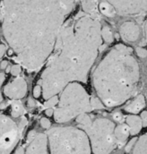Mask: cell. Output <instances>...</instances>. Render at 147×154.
<instances>
[{
  "mask_svg": "<svg viewBox=\"0 0 147 154\" xmlns=\"http://www.w3.org/2000/svg\"><path fill=\"white\" fill-rule=\"evenodd\" d=\"M75 1L5 0L0 2L3 34L28 71L39 70L50 57L58 33Z\"/></svg>",
  "mask_w": 147,
  "mask_h": 154,
  "instance_id": "cell-1",
  "label": "cell"
},
{
  "mask_svg": "<svg viewBox=\"0 0 147 154\" xmlns=\"http://www.w3.org/2000/svg\"><path fill=\"white\" fill-rule=\"evenodd\" d=\"M98 18L79 12L65 23L58 33L39 84L45 100L73 82L86 83L102 44Z\"/></svg>",
  "mask_w": 147,
  "mask_h": 154,
  "instance_id": "cell-2",
  "label": "cell"
},
{
  "mask_svg": "<svg viewBox=\"0 0 147 154\" xmlns=\"http://www.w3.org/2000/svg\"><path fill=\"white\" fill-rule=\"evenodd\" d=\"M140 66L132 48L116 44L102 58L93 74L98 98L104 106L116 107L130 99L137 91Z\"/></svg>",
  "mask_w": 147,
  "mask_h": 154,
  "instance_id": "cell-3",
  "label": "cell"
},
{
  "mask_svg": "<svg viewBox=\"0 0 147 154\" xmlns=\"http://www.w3.org/2000/svg\"><path fill=\"white\" fill-rule=\"evenodd\" d=\"M60 93L58 104L53 114L57 123H66L82 114L93 111L90 104L91 97L82 84L69 83Z\"/></svg>",
  "mask_w": 147,
  "mask_h": 154,
  "instance_id": "cell-4",
  "label": "cell"
},
{
  "mask_svg": "<svg viewBox=\"0 0 147 154\" xmlns=\"http://www.w3.org/2000/svg\"><path fill=\"white\" fill-rule=\"evenodd\" d=\"M51 154H91L85 133L77 127L61 126L49 129L46 134Z\"/></svg>",
  "mask_w": 147,
  "mask_h": 154,
  "instance_id": "cell-5",
  "label": "cell"
},
{
  "mask_svg": "<svg viewBox=\"0 0 147 154\" xmlns=\"http://www.w3.org/2000/svg\"><path fill=\"white\" fill-rule=\"evenodd\" d=\"M115 124L108 118H98L89 126L82 127L85 133L93 154H110L116 148L114 136Z\"/></svg>",
  "mask_w": 147,
  "mask_h": 154,
  "instance_id": "cell-6",
  "label": "cell"
},
{
  "mask_svg": "<svg viewBox=\"0 0 147 154\" xmlns=\"http://www.w3.org/2000/svg\"><path fill=\"white\" fill-rule=\"evenodd\" d=\"M21 134L17 124L12 118L0 115V154H11Z\"/></svg>",
  "mask_w": 147,
  "mask_h": 154,
  "instance_id": "cell-7",
  "label": "cell"
},
{
  "mask_svg": "<svg viewBox=\"0 0 147 154\" xmlns=\"http://www.w3.org/2000/svg\"><path fill=\"white\" fill-rule=\"evenodd\" d=\"M119 15H136L146 13V0H111L109 1Z\"/></svg>",
  "mask_w": 147,
  "mask_h": 154,
  "instance_id": "cell-8",
  "label": "cell"
},
{
  "mask_svg": "<svg viewBox=\"0 0 147 154\" xmlns=\"http://www.w3.org/2000/svg\"><path fill=\"white\" fill-rule=\"evenodd\" d=\"M27 83L22 78H16L4 88V94L13 100H20L26 96Z\"/></svg>",
  "mask_w": 147,
  "mask_h": 154,
  "instance_id": "cell-9",
  "label": "cell"
},
{
  "mask_svg": "<svg viewBox=\"0 0 147 154\" xmlns=\"http://www.w3.org/2000/svg\"><path fill=\"white\" fill-rule=\"evenodd\" d=\"M24 154H49L46 134H37L29 143Z\"/></svg>",
  "mask_w": 147,
  "mask_h": 154,
  "instance_id": "cell-10",
  "label": "cell"
},
{
  "mask_svg": "<svg viewBox=\"0 0 147 154\" xmlns=\"http://www.w3.org/2000/svg\"><path fill=\"white\" fill-rule=\"evenodd\" d=\"M140 27L135 22H125L120 26V35L125 42H135L140 38Z\"/></svg>",
  "mask_w": 147,
  "mask_h": 154,
  "instance_id": "cell-11",
  "label": "cell"
},
{
  "mask_svg": "<svg viewBox=\"0 0 147 154\" xmlns=\"http://www.w3.org/2000/svg\"><path fill=\"white\" fill-rule=\"evenodd\" d=\"M146 106V99L144 95L139 94L137 95L131 103H129L126 107H125V111L131 114V115H137L138 113H140L144 107Z\"/></svg>",
  "mask_w": 147,
  "mask_h": 154,
  "instance_id": "cell-12",
  "label": "cell"
},
{
  "mask_svg": "<svg viewBox=\"0 0 147 154\" xmlns=\"http://www.w3.org/2000/svg\"><path fill=\"white\" fill-rule=\"evenodd\" d=\"M129 135H130L129 128L126 124H119V125L115 126L114 136L116 139L117 145L122 146V145L126 144Z\"/></svg>",
  "mask_w": 147,
  "mask_h": 154,
  "instance_id": "cell-13",
  "label": "cell"
},
{
  "mask_svg": "<svg viewBox=\"0 0 147 154\" xmlns=\"http://www.w3.org/2000/svg\"><path fill=\"white\" fill-rule=\"evenodd\" d=\"M126 125L128 126L130 135L132 136L137 135L143 128V124L140 119V116H135V115H130L127 116Z\"/></svg>",
  "mask_w": 147,
  "mask_h": 154,
  "instance_id": "cell-14",
  "label": "cell"
},
{
  "mask_svg": "<svg viewBox=\"0 0 147 154\" xmlns=\"http://www.w3.org/2000/svg\"><path fill=\"white\" fill-rule=\"evenodd\" d=\"M98 2L97 1H83L82 8L84 14L98 18L99 10H98Z\"/></svg>",
  "mask_w": 147,
  "mask_h": 154,
  "instance_id": "cell-15",
  "label": "cell"
},
{
  "mask_svg": "<svg viewBox=\"0 0 147 154\" xmlns=\"http://www.w3.org/2000/svg\"><path fill=\"white\" fill-rule=\"evenodd\" d=\"M98 10L100 13L104 14L107 17L112 18L114 17L117 14L114 9V7L111 5V4L109 1H102L98 4Z\"/></svg>",
  "mask_w": 147,
  "mask_h": 154,
  "instance_id": "cell-16",
  "label": "cell"
},
{
  "mask_svg": "<svg viewBox=\"0 0 147 154\" xmlns=\"http://www.w3.org/2000/svg\"><path fill=\"white\" fill-rule=\"evenodd\" d=\"M132 154H146V134L140 136L132 150Z\"/></svg>",
  "mask_w": 147,
  "mask_h": 154,
  "instance_id": "cell-17",
  "label": "cell"
},
{
  "mask_svg": "<svg viewBox=\"0 0 147 154\" xmlns=\"http://www.w3.org/2000/svg\"><path fill=\"white\" fill-rule=\"evenodd\" d=\"M25 110L21 101L13 100L11 102V116L13 118H17L22 116L24 114Z\"/></svg>",
  "mask_w": 147,
  "mask_h": 154,
  "instance_id": "cell-18",
  "label": "cell"
},
{
  "mask_svg": "<svg viewBox=\"0 0 147 154\" xmlns=\"http://www.w3.org/2000/svg\"><path fill=\"white\" fill-rule=\"evenodd\" d=\"M101 40L104 41L106 43H111L114 41L113 33L109 26H103L101 29Z\"/></svg>",
  "mask_w": 147,
  "mask_h": 154,
  "instance_id": "cell-19",
  "label": "cell"
},
{
  "mask_svg": "<svg viewBox=\"0 0 147 154\" xmlns=\"http://www.w3.org/2000/svg\"><path fill=\"white\" fill-rule=\"evenodd\" d=\"M75 119H76V123L79 125H81L82 127L89 126L92 124V122H93L91 117L87 114H82V115L78 116Z\"/></svg>",
  "mask_w": 147,
  "mask_h": 154,
  "instance_id": "cell-20",
  "label": "cell"
},
{
  "mask_svg": "<svg viewBox=\"0 0 147 154\" xmlns=\"http://www.w3.org/2000/svg\"><path fill=\"white\" fill-rule=\"evenodd\" d=\"M57 104H58V97L57 96H54V97L49 98L48 100H46L44 105H43V106L46 109H52L53 107L57 106Z\"/></svg>",
  "mask_w": 147,
  "mask_h": 154,
  "instance_id": "cell-21",
  "label": "cell"
},
{
  "mask_svg": "<svg viewBox=\"0 0 147 154\" xmlns=\"http://www.w3.org/2000/svg\"><path fill=\"white\" fill-rule=\"evenodd\" d=\"M90 104H91V107L93 110L94 109H103L105 108L104 105L102 104V102L98 98V97H92L90 100Z\"/></svg>",
  "mask_w": 147,
  "mask_h": 154,
  "instance_id": "cell-22",
  "label": "cell"
},
{
  "mask_svg": "<svg viewBox=\"0 0 147 154\" xmlns=\"http://www.w3.org/2000/svg\"><path fill=\"white\" fill-rule=\"evenodd\" d=\"M10 73H11L13 76L17 77V76L21 73V65L15 64V65L12 66L11 69H10Z\"/></svg>",
  "mask_w": 147,
  "mask_h": 154,
  "instance_id": "cell-23",
  "label": "cell"
},
{
  "mask_svg": "<svg viewBox=\"0 0 147 154\" xmlns=\"http://www.w3.org/2000/svg\"><path fill=\"white\" fill-rule=\"evenodd\" d=\"M137 138L135 137V138H133L131 141H129V143L126 145L125 151H126L127 153H129L130 152H132V150H133V148H134V146H135V144H136V143H137Z\"/></svg>",
  "mask_w": 147,
  "mask_h": 154,
  "instance_id": "cell-24",
  "label": "cell"
},
{
  "mask_svg": "<svg viewBox=\"0 0 147 154\" xmlns=\"http://www.w3.org/2000/svg\"><path fill=\"white\" fill-rule=\"evenodd\" d=\"M40 125L43 129H46V130H49L50 128V125H51V123L50 121L46 118V117H43L40 119Z\"/></svg>",
  "mask_w": 147,
  "mask_h": 154,
  "instance_id": "cell-25",
  "label": "cell"
},
{
  "mask_svg": "<svg viewBox=\"0 0 147 154\" xmlns=\"http://www.w3.org/2000/svg\"><path fill=\"white\" fill-rule=\"evenodd\" d=\"M136 52H137V56H138L139 58H142V59L146 58L147 51L146 49H144V48H142V47H137V48L136 49Z\"/></svg>",
  "mask_w": 147,
  "mask_h": 154,
  "instance_id": "cell-26",
  "label": "cell"
},
{
  "mask_svg": "<svg viewBox=\"0 0 147 154\" xmlns=\"http://www.w3.org/2000/svg\"><path fill=\"white\" fill-rule=\"evenodd\" d=\"M42 95V88L40 85L35 86V88H33V97L35 98H39L40 96Z\"/></svg>",
  "mask_w": 147,
  "mask_h": 154,
  "instance_id": "cell-27",
  "label": "cell"
},
{
  "mask_svg": "<svg viewBox=\"0 0 147 154\" xmlns=\"http://www.w3.org/2000/svg\"><path fill=\"white\" fill-rule=\"evenodd\" d=\"M26 125H27V119H26L25 117H22V118L21 119L19 125H18V128H19V131H20L21 134L22 133V131H23L24 127L26 126Z\"/></svg>",
  "mask_w": 147,
  "mask_h": 154,
  "instance_id": "cell-28",
  "label": "cell"
},
{
  "mask_svg": "<svg viewBox=\"0 0 147 154\" xmlns=\"http://www.w3.org/2000/svg\"><path fill=\"white\" fill-rule=\"evenodd\" d=\"M112 117H113V120H114L115 122H118V123H119V122H121V121L123 120V115H122L120 112H116V113H114L113 116H112Z\"/></svg>",
  "mask_w": 147,
  "mask_h": 154,
  "instance_id": "cell-29",
  "label": "cell"
},
{
  "mask_svg": "<svg viewBox=\"0 0 147 154\" xmlns=\"http://www.w3.org/2000/svg\"><path fill=\"white\" fill-rule=\"evenodd\" d=\"M147 116H146V111H143L141 113V116H140V119L142 121V124H143V127H146V120Z\"/></svg>",
  "mask_w": 147,
  "mask_h": 154,
  "instance_id": "cell-30",
  "label": "cell"
},
{
  "mask_svg": "<svg viewBox=\"0 0 147 154\" xmlns=\"http://www.w3.org/2000/svg\"><path fill=\"white\" fill-rule=\"evenodd\" d=\"M36 134H36L34 131H31V132H30V133L28 134V136H27V137H28V138H27L28 142L30 143V142H31V140H32V139L35 137V135H36Z\"/></svg>",
  "mask_w": 147,
  "mask_h": 154,
  "instance_id": "cell-31",
  "label": "cell"
},
{
  "mask_svg": "<svg viewBox=\"0 0 147 154\" xmlns=\"http://www.w3.org/2000/svg\"><path fill=\"white\" fill-rule=\"evenodd\" d=\"M6 51V47L4 44H0V59L4 55V52Z\"/></svg>",
  "mask_w": 147,
  "mask_h": 154,
  "instance_id": "cell-32",
  "label": "cell"
},
{
  "mask_svg": "<svg viewBox=\"0 0 147 154\" xmlns=\"http://www.w3.org/2000/svg\"><path fill=\"white\" fill-rule=\"evenodd\" d=\"M8 61L7 60H3L1 63H0V69H5L7 67H8Z\"/></svg>",
  "mask_w": 147,
  "mask_h": 154,
  "instance_id": "cell-33",
  "label": "cell"
},
{
  "mask_svg": "<svg viewBox=\"0 0 147 154\" xmlns=\"http://www.w3.org/2000/svg\"><path fill=\"white\" fill-rule=\"evenodd\" d=\"M25 153V150H24V148L23 147H19V148H17L16 149V151L14 152V153L13 154H24Z\"/></svg>",
  "mask_w": 147,
  "mask_h": 154,
  "instance_id": "cell-34",
  "label": "cell"
},
{
  "mask_svg": "<svg viewBox=\"0 0 147 154\" xmlns=\"http://www.w3.org/2000/svg\"><path fill=\"white\" fill-rule=\"evenodd\" d=\"M54 114V110L53 109H46L45 110V115L48 116H52Z\"/></svg>",
  "mask_w": 147,
  "mask_h": 154,
  "instance_id": "cell-35",
  "label": "cell"
},
{
  "mask_svg": "<svg viewBox=\"0 0 147 154\" xmlns=\"http://www.w3.org/2000/svg\"><path fill=\"white\" fill-rule=\"evenodd\" d=\"M4 80H5V76H4V74L2 73V72H0V87L3 85V83L4 82Z\"/></svg>",
  "mask_w": 147,
  "mask_h": 154,
  "instance_id": "cell-36",
  "label": "cell"
},
{
  "mask_svg": "<svg viewBox=\"0 0 147 154\" xmlns=\"http://www.w3.org/2000/svg\"><path fill=\"white\" fill-rule=\"evenodd\" d=\"M28 105H29V106L33 107V106H35V102H34L32 99H29V101H28Z\"/></svg>",
  "mask_w": 147,
  "mask_h": 154,
  "instance_id": "cell-37",
  "label": "cell"
},
{
  "mask_svg": "<svg viewBox=\"0 0 147 154\" xmlns=\"http://www.w3.org/2000/svg\"><path fill=\"white\" fill-rule=\"evenodd\" d=\"M2 101H3V97H2V93L0 91V104L2 103Z\"/></svg>",
  "mask_w": 147,
  "mask_h": 154,
  "instance_id": "cell-38",
  "label": "cell"
},
{
  "mask_svg": "<svg viewBox=\"0 0 147 154\" xmlns=\"http://www.w3.org/2000/svg\"><path fill=\"white\" fill-rule=\"evenodd\" d=\"M13 52V51L12 50H9V51H8V55H12Z\"/></svg>",
  "mask_w": 147,
  "mask_h": 154,
  "instance_id": "cell-39",
  "label": "cell"
},
{
  "mask_svg": "<svg viewBox=\"0 0 147 154\" xmlns=\"http://www.w3.org/2000/svg\"><path fill=\"white\" fill-rule=\"evenodd\" d=\"M10 69H11V68H10L9 66H8V67H7V68L5 69V71H6V72H10Z\"/></svg>",
  "mask_w": 147,
  "mask_h": 154,
  "instance_id": "cell-40",
  "label": "cell"
},
{
  "mask_svg": "<svg viewBox=\"0 0 147 154\" xmlns=\"http://www.w3.org/2000/svg\"><path fill=\"white\" fill-rule=\"evenodd\" d=\"M2 21V13H1V10H0V22Z\"/></svg>",
  "mask_w": 147,
  "mask_h": 154,
  "instance_id": "cell-41",
  "label": "cell"
}]
</instances>
